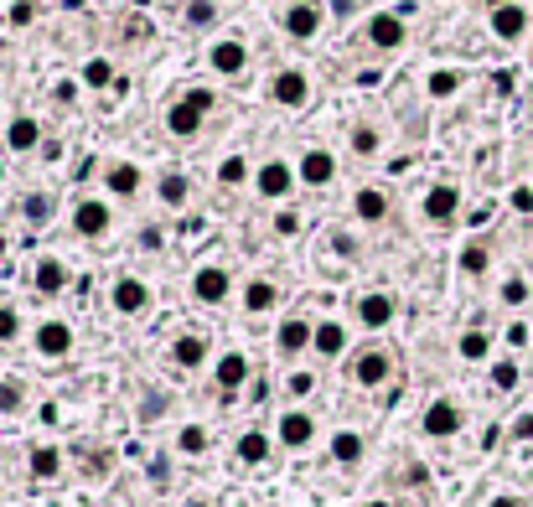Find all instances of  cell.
Segmentation results:
<instances>
[{
	"label": "cell",
	"instance_id": "obj_17",
	"mask_svg": "<svg viewBox=\"0 0 533 507\" xmlns=\"http://www.w3.org/2000/svg\"><path fill=\"white\" fill-rule=\"evenodd\" d=\"M352 352V332L347 321L337 316H316V332H311V357H321V363H337V357Z\"/></svg>",
	"mask_w": 533,
	"mask_h": 507
},
{
	"label": "cell",
	"instance_id": "obj_22",
	"mask_svg": "<svg viewBox=\"0 0 533 507\" xmlns=\"http://www.w3.org/2000/svg\"><path fill=\"white\" fill-rule=\"evenodd\" d=\"M166 363L176 373H197V368L213 363V347H207V337H197V332H182V337L166 347Z\"/></svg>",
	"mask_w": 533,
	"mask_h": 507
},
{
	"label": "cell",
	"instance_id": "obj_5",
	"mask_svg": "<svg viewBox=\"0 0 533 507\" xmlns=\"http://www.w3.org/2000/svg\"><path fill=\"white\" fill-rule=\"evenodd\" d=\"M311 332H316V316H306V311H285L280 321H275V357L280 363H301V357L311 352Z\"/></svg>",
	"mask_w": 533,
	"mask_h": 507
},
{
	"label": "cell",
	"instance_id": "obj_40",
	"mask_svg": "<svg viewBox=\"0 0 533 507\" xmlns=\"http://www.w3.org/2000/svg\"><path fill=\"white\" fill-rule=\"evenodd\" d=\"M497 301L508 306V311H518V306H528L533 301V285H528V275H508L497 285Z\"/></svg>",
	"mask_w": 533,
	"mask_h": 507
},
{
	"label": "cell",
	"instance_id": "obj_38",
	"mask_svg": "<svg viewBox=\"0 0 533 507\" xmlns=\"http://www.w3.org/2000/svg\"><path fill=\"white\" fill-rule=\"evenodd\" d=\"M461 83H466L461 68H435V73L425 78V94H430V99H456V94H461Z\"/></svg>",
	"mask_w": 533,
	"mask_h": 507
},
{
	"label": "cell",
	"instance_id": "obj_15",
	"mask_svg": "<svg viewBox=\"0 0 533 507\" xmlns=\"http://www.w3.org/2000/svg\"><path fill=\"white\" fill-rule=\"evenodd\" d=\"M363 42H368L373 52H399V47L409 42V26H404L399 11H373V16L363 21Z\"/></svg>",
	"mask_w": 533,
	"mask_h": 507
},
{
	"label": "cell",
	"instance_id": "obj_6",
	"mask_svg": "<svg viewBox=\"0 0 533 507\" xmlns=\"http://www.w3.org/2000/svg\"><path fill=\"white\" fill-rule=\"evenodd\" d=\"M73 347H78V337H73V326L63 316H42L32 326V352L42 357V363H68Z\"/></svg>",
	"mask_w": 533,
	"mask_h": 507
},
{
	"label": "cell",
	"instance_id": "obj_34",
	"mask_svg": "<svg viewBox=\"0 0 533 507\" xmlns=\"http://www.w3.org/2000/svg\"><path fill=\"white\" fill-rule=\"evenodd\" d=\"M57 218V197L52 192H26L21 197V223L26 228H47Z\"/></svg>",
	"mask_w": 533,
	"mask_h": 507
},
{
	"label": "cell",
	"instance_id": "obj_23",
	"mask_svg": "<svg viewBox=\"0 0 533 507\" xmlns=\"http://www.w3.org/2000/svg\"><path fill=\"white\" fill-rule=\"evenodd\" d=\"M249 378H254V363L239 352V347H228V352H218V363H213V383L223 394H239V389H249Z\"/></svg>",
	"mask_w": 533,
	"mask_h": 507
},
{
	"label": "cell",
	"instance_id": "obj_4",
	"mask_svg": "<svg viewBox=\"0 0 533 507\" xmlns=\"http://www.w3.org/2000/svg\"><path fill=\"white\" fill-rule=\"evenodd\" d=\"M316 414L311 409H301V404H285L280 409V420H275V445L280 451H290V456H306L311 445H316Z\"/></svg>",
	"mask_w": 533,
	"mask_h": 507
},
{
	"label": "cell",
	"instance_id": "obj_49",
	"mask_svg": "<svg viewBox=\"0 0 533 507\" xmlns=\"http://www.w3.org/2000/svg\"><path fill=\"white\" fill-rule=\"evenodd\" d=\"M513 207H518V213H533V187H518V192H513Z\"/></svg>",
	"mask_w": 533,
	"mask_h": 507
},
{
	"label": "cell",
	"instance_id": "obj_47",
	"mask_svg": "<svg viewBox=\"0 0 533 507\" xmlns=\"http://www.w3.org/2000/svg\"><path fill=\"white\" fill-rule=\"evenodd\" d=\"M32 21H37V0H16V6H11V26L21 32V26H32Z\"/></svg>",
	"mask_w": 533,
	"mask_h": 507
},
{
	"label": "cell",
	"instance_id": "obj_1",
	"mask_svg": "<svg viewBox=\"0 0 533 507\" xmlns=\"http://www.w3.org/2000/svg\"><path fill=\"white\" fill-rule=\"evenodd\" d=\"M213 88H187L182 99H171L166 104V135L171 140H197L202 125H207V114H213Z\"/></svg>",
	"mask_w": 533,
	"mask_h": 507
},
{
	"label": "cell",
	"instance_id": "obj_26",
	"mask_svg": "<svg viewBox=\"0 0 533 507\" xmlns=\"http://www.w3.org/2000/svg\"><path fill=\"white\" fill-rule=\"evenodd\" d=\"M456 275L461 280H487L492 275V244L487 238H466L461 254H456Z\"/></svg>",
	"mask_w": 533,
	"mask_h": 507
},
{
	"label": "cell",
	"instance_id": "obj_43",
	"mask_svg": "<svg viewBox=\"0 0 533 507\" xmlns=\"http://www.w3.org/2000/svg\"><path fill=\"white\" fill-rule=\"evenodd\" d=\"M21 332H26L21 311H16L11 301H0V347H16V342H21Z\"/></svg>",
	"mask_w": 533,
	"mask_h": 507
},
{
	"label": "cell",
	"instance_id": "obj_11",
	"mask_svg": "<svg viewBox=\"0 0 533 507\" xmlns=\"http://www.w3.org/2000/svg\"><path fill=\"white\" fill-rule=\"evenodd\" d=\"M264 94H270V104L301 114V109L311 104V73H306V68H275V73H270V88H264Z\"/></svg>",
	"mask_w": 533,
	"mask_h": 507
},
{
	"label": "cell",
	"instance_id": "obj_42",
	"mask_svg": "<svg viewBox=\"0 0 533 507\" xmlns=\"http://www.w3.org/2000/svg\"><path fill=\"white\" fill-rule=\"evenodd\" d=\"M21 409H26V383H21V378H0V414L16 420Z\"/></svg>",
	"mask_w": 533,
	"mask_h": 507
},
{
	"label": "cell",
	"instance_id": "obj_10",
	"mask_svg": "<svg viewBox=\"0 0 533 507\" xmlns=\"http://www.w3.org/2000/svg\"><path fill=\"white\" fill-rule=\"evenodd\" d=\"M321 26H327V6H321V0H290L280 11V32L290 42H316Z\"/></svg>",
	"mask_w": 533,
	"mask_h": 507
},
{
	"label": "cell",
	"instance_id": "obj_14",
	"mask_svg": "<svg viewBox=\"0 0 533 507\" xmlns=\"http://www.w3.org/2000/svg\"><path fill=\"white\" fill-rule=\"evenodd\" d=\"M394 316H399V301H394L389 290H363V295H358V306H352V321L368 326L373 337H378V332H389Z\"/></svg>",
	"mask_w": 533,
	"mask_h": 507
},
{
	"label": "cell",
	"instance_id": "obj_2",
	"mask_svg": "<svg viewBox=\"0 0 533 507\" xmlns=\"http://www.w3.org/2000/svg\"><path fill=\"white\" fill-rule=\"evenodd\" d=\"M347 378L358 383L363 394H378V389H389V383H394V352L383 347V342H363L358 352L347 357Z\"/></svg>",
	"mask_w": 533,
	"mask_h": 507
},
{
	"label": "cell",
	"instance_id": "obj_28",
	"mask_svg": "<svg viewBox=\"0 0 533 507\" xmlns=\"http://www.w3.org/2000/svg\"><path fill=\"white\" fill-rule=\"evenodd\" d=\"M244 316H270L275 306H280V285L270 280V275H254V280H244Z\"/></svg>",
	"mask_w": 533,
	"mask_h": 507
},
{
	"label": "cell",
	"instance_id": "obj_18",
	"mask_svg": "<svg viewBox=\"0 0 533 507\" xmlns=\"http://www.w3.org/2000/svg\"><path fill=\"white\" fill-rule=\"evenodd\" d=\"M487 32L497 37V42H523L528 32H533V11L523 6V0H513V6H497V11H487Z\"/></svg>",
	"mask_w": 533,
	"mask_h": 507
},
{
	"label": "cell",
	"instance_id": "obj_20",
	"mask_svg": "<svg viewBox=\"0 0 533 507\" xmlns=\"http://www.w3.org/2000/svg\"><path fill=\"white\" fill-rule=\"evenodd\" d=\"M389 213H394V197H389V187L363 182L358 192H352V218H358V223L378 228V223H389Z\"/></svg>",
	"mask_w": 533,
	"mask_h": 507
},
{
	"label": "cell",
	"instance_id": "obj_57",
	"mask_svg": "<svg viewBox=\"0 0 533 507\" xmlns=\"http://www.w3.org/2000/svg\"><path fill=\"white\" fill-rule=\"evenodd\" d=\"M528 63H533V42H528Z\"/></svg>",
	"mask_w": 533,
	"mask_h": 507
},
{
	"label": "cell",
	"instance_id": "obj_7",
	"mask_svg": "<svg viewBox=\"0 0 533 507\" xmlns=\"http://www.w3.org/2000/svg\"><path fill=\"white\" fill-rule=\"evenodd\" d=\"M461 430H466V409H461V399L440 394V399L425 404V414H420V435H425V440H456Z\"/></svg>",
	"mask_w": 533,
	"mask_h": 507
},
{
	"label": "cell",
	"instance_id": "obj_35",
	"mask_svg": "<svg viewBox=\"0 0 533 507\" xmlns=\"http://www.w3.org/2000/svg\"><path fill=\"white\" fill-rule=\"evenodd\" d=\"M26 471H32V482H52V476H63V451L57 445H32Z\"/></svg>",
	"mask_w": 533,
	"mask_h": 507
},
{
	"label": "cell",
	"instance_id": "obj_52",
	"mask_svg": "<svg viewBox=\"0 0 533 507\" xmlns=\"http://www.w3.org/2000/svg\"><path fill=\"white\" fill-rule=\"evenodd\" d=\"M140 414H145V420H156V414H161V394H145V409H140Z\"/></svg>",
	"mask_w": 533,
	"mask_h": 507
},
{
	"label": "cell",
	"instance_id": "obj_21",
	"mask_svg": "<svg viewBox=\"0 0 533 507\" xmlns=\"http://www.w3.org/2000/svg\"><path fill=\"white\" fill-rule=\"evenodd\" d=\"M140 192H145V171H140L135 161H109V166H104V197L135 202Z\"/></svg>",
	"mask_w": 533,
	"mask_h": 507
},
{
	"label": "cell",
	"instance_id": "obj_56",
	"mask_svg": "<svg viewBox=\"0 0 533 507\" xmlns=\"http://www.w3.org/2000/svg\"><path fill=\"white\" fill-rule=\"evenodd\" d=\"M57 6H63V11H78V6H83V0H57Z\"/></svg>",
	"mask_w": 533,
	"mask_h": 507
},
{
	"label": "cell",
	"instance_id": "obj_37",
	"mask_svg": "<svg viewBox=\"0 0 533 507\" xmlns=\"http://www.w3.org/2000/svg\"><path fill=\"white\" fill-rule=\"evenodd\" d=\"M249 182H254L249 156H228V161L218 166V187H223V192H239V187H249Z\"/></svg>",
	"mask_w": 533,
	"mask_h": 507
},
{
	"label": "cell",
	"instance_id": "obj_31",
	"mask_svg": "<svg viewBox=\"0 0 533 507\" xmlns=\"http://www.w3.org/2000/svg\"><path fill=\"white\" fill-rule=\"evenodd\" d=\"M347 151L358 161H378L383 156V130L373 125V119H358V125L347 130Z\"/></svg>",
	"mask_w": 533,
	"mask_h": 507
},
{
	"label": "cell",
	"instance_id": "obj_8",
	"mask_svg": "<svg viewBox=\"0 0 533 507\" xmlns=\"http://www.w3.org/2000/svg\"><path fill=\"white\" fill-rule=\"evenodd\" d=\"M68 223H73V233L83 238V244H99V238H109V228H114V207H109V197H78Z\"/></svg>",
	"mask_w": 533,
	"mask_h": 507
},
{
	"label": "cell",
	"instance_id": "obj_48",
	"mask_svg": "<svg viewBox=\"0 0 533 507\" xmlns=\"http://www.w3.org/2000/svg\"><path fill=\"white\" fill-rule=\"evenodd\" d=\"M332 254H342V259H358V238H352V233H332Z\"/></svg>",
	"mask_w": 533,
	"mask_h": 507
},
{
	"label": "cell",
	"instance_id": "obj_16",
	"mask_svg": "<svg viewBox=\"0 0 533 507\" xmlns=\"http://www.w3.org/2000/svg\"><path fill=\"white\" fill-rule=\"evenodd\" d=\"M109 306H114V316L135 321V316L151 311V285H145L140 275H114V285H109Z\"/></svg>",
	"mask_w": 533,
	"mask_h": 507
},
{
	"label": "cell",
	"instance_id": "obj_24",
	"mask_svg": "<svg viewBox=\"0 0 533 507\" xmlns=\"http://www.w3.org/2000/svg\"><path fill=\"white\" fill-rule=\"evenodd\" d=\"M68 280H73V270H68V259H57V254H42L32 264V290L47 295V301H57V295L68 290Z\"/></svg>",
	"mask_w": 533,
	"mask_h": 507
},
{
	"label": "cell",
	"instance_id": "obj_44",
	"mask_svg": "<svg viewBox=\"0 0 533 507\" xmlns=\"http://www.w3.org/2000/svg\"><path fill=\"white\" fill-rule=\"evenodd\" d=\"M187 26H192V32L218 26V0H187Z\"/></svg>",
	"mask_w": 533,
	"mask_h": 507
},
{
	"label": "cell",
	"instance_id": "obj_46",
	"mask_svg": "<svg viewBox=\"0 0 533 507\" xmlns=\"http://www.w3.org/2000/svg\"><path fill=\"white\" fill-rule=\"evenodd\" d=\"M508 440H513V445H533V409H523L518 420L508 425Z\"/></svg>",
	"mask_w": 533,
	"mask_h": 507
},
{
	"label": "cell",
	"instance_id": "obj_36",
	"mask_svg": "<svg viewBox=\"0 0 533 507\" xmlns=\"http://www.w3.org/2000/svg\"><path fill=\"white\" fill-rule=\"evenodd\" d=\"M487 383H492V394H513L523 383V368L513 363V357H492V363H487Z\"/></svg>",
	"mask_w": 533,
	"mask_h": 507
},
{
	"label": "cell",
	"instance_id": "obj_33",
	"mask_svg": "<svg viewBox=\"0 0 533 507\" xmlns=\"http://www.w3.org/2000/svg\"><path fill=\"white\" fill-rule=\"evenodd\" d=\"M456 357L461 363H492V332L487 326H466L456 337Z\"/></svg>",
	"mask_w": 533,
	"mask_h": 507
},
{
	"label": "cell",
	"instance_id": "obj_39",
	"mask_svg": "<svg viewBox=\"0 0 533 507\" xmlns=\"http://www.w3.org/2000/svg\"><path fill=\"white\" fill-rule=\"evenodd\" d=\"M78 78H83V88H94V94H99V88H114V83H120V78H114V63H109V57H88Z\"/></svg>",
	"mask_w": 533,
	"mask_h": 507
},
{
	"label": "cell",
	"instance_id": "obj_30",
	"mask_svg": "<svg viewBox=\"0 0 533 507\" xmlns=\"http://www.w3.org/2000/svg\"><path fill=\"white\" fill-rule=\"evenodd\" d=\"M327 456H332V466H363V456H368V440H363V430H337L332 435V445H327Z\"/></svg>",
	"mask_w": 533,
	"mask_h": 507
},
{
	"label": "cell",
	"instance_id": "obj_41",
	"mask_svg": "<svg viewBox=\"0 0 533 507\" xmlns=\"http://www.w3.org/2000/svg\"><path fill=\"white\" fill-rule=\"evenodd\" d=\"M311 394H316V373H311V368H290V373H285V399H290V404H306Z\"/></svg>",
	"mask_w": 533,
	"mask_h": 507
},
{
	"label": "cell",
	"instance_id": "obj_29",
	"mask_svg": "<svg viewBox=\"0 0 533 507\" xmlns=\"http://www.w3.org/2000/svg\"><path fill=\"white\" fill-rule=\"evenodd\" d=\"M156 202L166 207V213H182V207L192 202V176L187 171H161L156 176Z\"/></svg>",
	"mask_w": 533,
	"mask_h": 507
},
{
	"label": "cell",
	"instance_id": "obj_54",
	"mask_svg": "<svg viewBox=\"0 0 533 507\" xmlns=\"http://www.w3.org/2000/svg\"><path fill=\"white\" fill-rule=\"evenodd\" d=\"M363 507H394V502H389V497H368Z\"/></svg>",
	"mask_w": 533,
	"mask_h": 507
},
{
	"label": "cell",
	"instance_id": "obj_27",
	"mask_svg": "<svg viewBox=\"0 0 533 507\" xmlns=\"http://www.w3.org/2000/svg\"><path fill=\"white\" fill-rule=\"evenodd\" d=\"M233 456H239L244 466H270V456H275V430H244L239 440H233Z\"/></svg>",
	"mask_w": 533,
	"mask_h": 507
},
{
	"label": "cell",
	"instance_id": "obj_53",
	"mask_svg": "<svg viewBox=\"0 0 533 507\" xmlns=\"http://www.w3.org/2000/svg\"><path fill=\"white\" fill-rule=\"evenodd\" d=\"M352 6H358V0H332V11H337V16H352Z\"/></svg>",
	"mask_w": 533,
	"mask_h": 507
},
{
	"label": "cell",
	"instance_id": "obj_50",
	"mask_svg": "<svg viewBox=\"0 0 533 507\" xmlns=\"http://www.w3.org/2000/svg\"><path fill=\"white\" fill-rule=\"evenodd\" d=\"M140 249H161V228H140Z\"/></svg>",
	"mask_w": 533,
	"mask_h": 507
},
{
	"label": "cell",
	"instance_id": "obj_55",
	"mask_svg": "<svg viewBox=\"0 0 533 507\" xmlns=\"http://www.w3.org/2000/svg\"><path fill=\"white\" fill-rule=\"evenodd\" d=\"M482 6H487V11H497V6H513V0H482Z\"/></svg>",
	"mask_w": 533,
	"mask_h": 507
},
{
	"label": "cell",
	"instance_id": "obj_9",
	"mask_svg": "<svg viewBox=\"0 0 533 507\" xmlns=\"http://www.w3.org/2000/svg\"><path fill=\"white\" fill-rule=\"evenodd\" d=\"M461 207H466V197H461L456 182H430L425 197H420V218H425L430 228H451V223L461 218Z\"/></svg>",
	"mask_w": 533,
	"mask_h": 507
},
{
	"label": "cell",
	"instance_id": "obj_25",
	"mask_svg": "<svg viewBox=\"0 0 533 507\" xmlns=\"http://www.w3.org/2000/svg\"><path fill=\"white\" fill-rule=\"evenodd\" d=\"M42 119L37 114H16L11 125H6V151L11 156H32V151H42Z\"/></svg>",
	"mask_w": 533,
	"mask_h": 507
},
{
	"label": "cell",
	"instance_id": "obj_45",
	"mask_svg": "<svg viewBox=\"0 0 533 507\" xmlns=\"http://www.w3.org/2000/svg\"><path fill=\"white\" fill-rule=\"evenodd\" d=\"M270 228H275V238H295V233L306 228V218L295 213V207H285V202H280V213H275V223H270Z\"/></svg>",
	"mask_w": 533,
	"mask_h": 507
},
{
	"label": "cell",
	"instance_id": "obj_3",
	"mask_svg": "<svg viewBox=\"0 0 533 507\" xmlns=\"http://www.w3.org/2000/svg\"><path fill=\"white\" fill-rule=\"evenodd\" d=\"M249 187H254L259 202H275V207H280V202L295 197L301 176H295V166H290L285 156H270V161H259V166H254V182H249Z\"/></svg>",
	"mask_w": 533,
	"mask_h": 507
},
{
	"label": "cell",
	"instance_id": "obj_19",
	"mask_svg": "<svg viewBox=\"0 0 533 507\" xmlns=\"http://www.w3.org/2000/svg\"><path fill=\"white\" fill-rule=\"evenodd\" d=\"M207 73L244 78V73H249V47H244L239 37H218L213 47H207Z\"/></svg>",
	"mask_w": 533,
	"mask_h": 507
},
{
	"label": "cell",
	"instance_id": "obj_32",
	"mask_svg": "<svg viewBox=\"0 0 533 507\" xmlns=\"http://www.w3.org/2000/svg\"><path fill=\"white\" fill-rule=\"evenodd\" d=\"M171 451H176V456H187V461H197V456L213 451V430L192 420V425H182V430L171 435Z\"/></svg>",
	"mask_w": 533,
	"mask_h": 507
},
{
	"label": "cell",
	"instance_id": "obj_51",
	"mask_svg": "<svg viewBox=\"0 0 533 507\" xmlns=\"http://www.w3.org/2000/svg\"><path fill=\"white\" fill-rule=\"evenodd\" d=\"M487 507H523V497H518V492H497Z\"/></svg>",
	"mask_w": 533,
	"mask_h": 507
},
{
	"label": "cell",
	"instance_id": "obj_12",
	"mask_svg": "<svg viewBox=\"0 0 533 507\" xmlns=\"http://www.w3.org/2000/svg\"><path fill=\"white\" fill-rule=\"evenodd\" d=\"M228 295H233V270L228 264H197L192 270V301L197 306H228Z\"/></svg>",
	"mask_w": 533,
	"mask_h": 507
},
{
	"label": "cell",
	"instance_id": "obj_13",
	"mask_svg": "<svg viewBox=\"0 0 533 507\" xmlns=\"http://www.w3.org/2000/svg\"><path fill=\"white\" fill-rule=\"evenodd\" d=\"M295 176H301V187L327 192L337 182V151H327V145H306V151L295 156Z\"/></svg>",
	"mask_w": 533,
	"mask_h": 507
}]
</instances>
